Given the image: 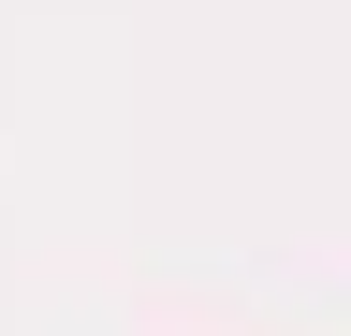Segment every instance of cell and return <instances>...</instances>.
Segmentation results:
<instances>
[]
</instances>
